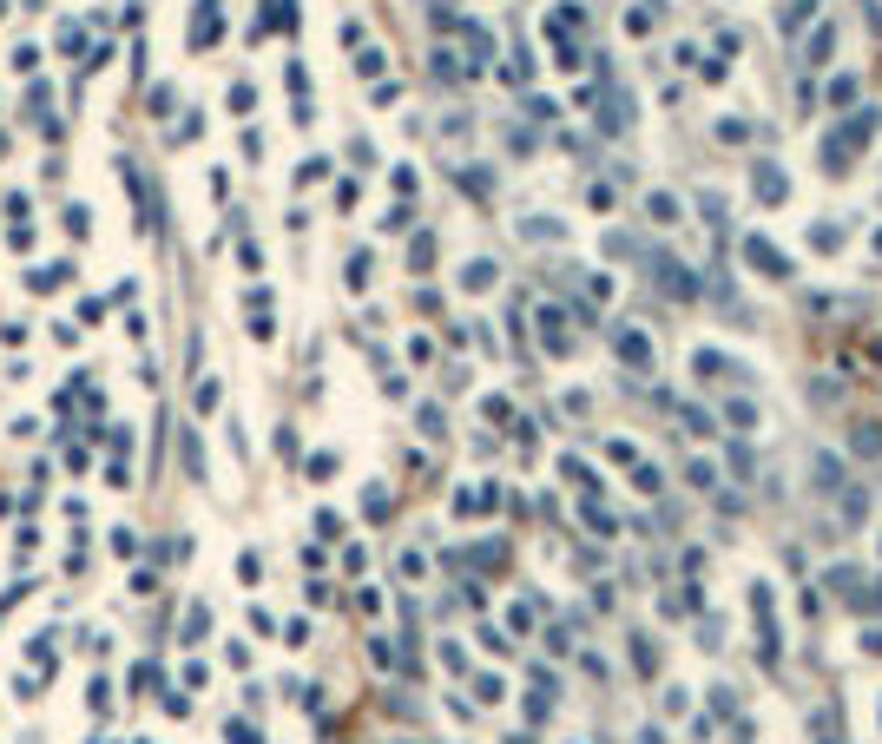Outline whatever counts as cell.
Returning a JSON list of instances; mask_svg holds the SVG:
<instances>
[{
    "label": "cell",
    "mask_w": 882,
    "mask_h": 744,
    "mask_svg": "<svg viewBox=\"0 0 882 744\" xmlns=\"http://www.w3.org/2000/svg\"><path fill=\"white\" fill-rule=\"evenodd\" d=\"M737 257H744V270H751V277H764V284H784V277H790V257H784L770 237H757V231L737 244Z\"/></svg>",
    "instance_id": "6da1fadb"
},
{
    "label": "cell",
    "mask_w": 882,
    "mask_h": 744,
    "mask_svg": "<svg viewBox=\"0 0 882 744\" xmlns=\"http://www.w3.org/2000/svg\"><path fill=\"white\" fill-rule=\"evenodd\" d=\"M613 349H619V363H626V369H652V337H646V329H619Z\"/></svg>",
    "instance_id": "7a4b0ae2"
},
{
    "label": "cell",
    "mask_w": 882,
    "mask_h": 744,
    "mask_svg": "<svg viewBox=\"0 0 882 744\" xmlns=\"http://www.w3.org/2000/svg\"><path fill=\"white\" fill-rule=\"evenodd\" d=\"M751 191H757L764 205H784L790 178H784V172H777V165H770V158H757V165H751Z\"/></svg>",
    "instance_id": "3957f363"
},
{
    "label": "cell",
    "mask_w": 882,
    "mask_h": 744,
    "mask_svg": "<svg viewBox=\"0 0 882 744\" xmlns=\"http://www.w3.org/2000/svg\"><path fill=\"white\" fill-rule=\"evenodd\" d=\"M810 488H817V494H837V488H843V461H837L830 448L810 455Z\"/></svg>",
    "instance_id": "277c9868"
},
{
    "label": "cell",
    "mask_w": 882,
    "mask_h": 744,
    "mask_svg": "<svg viewBox=\"0 0 882 744\" xmlns=\"http://www.w3.org/2000/svg\"><path fill=\"white\" fill-rule=\"evenodd\" d=\"M652 270H658V284H666L672 297H692V277H685L678 257H652Z\"/></svg>",
    "instance_id": "5b68a950"
},
{
    "label": "cell",
    "mask_w": 882,
    "mask_h": 744,
    "mask_svg": "<svg viewBox=\"0 0 882 744\" xmlns=\"http://www.w3.org/2000/svg\"><path fill=\"white\" fill-rule=\"evenodd\" d=\"M692 369H698V376H731V382L744 376V369L731 363V356H718V349H698V356H692Z\"/></svg>",
    "instance_id": "8992f818"
},
{
    "label": "cell",
    "mask_w": 882,
    "mask_h": 744,
    "mask_svg": "<svg viewBox=\"0 0 882 744\" xmlns=\"http://www.w3.org/2000/svg\"><path fill=\"white\" fill-rule=\"evenodd\" d=\"M646 217L652 225H678V198L672 191H646Z\"/></svg>",
    "instance_id": "52a82bcc"
},
{
    "label": "cell",
    "mask_w": 882,
    "mask_h": 744,
    "mask_svg": "<svg viewBox=\"0 0 882 744\" xmlns=\"http://www.w3.org/2000/svg\"><path fill=\"white\" fill-rule=\"evenodd\" d=\"M817 744H843V725H837V705H817Z\"/></svg>",
    "instance_id": "ba28073f"
},
{
    "label": "cell",
    "mask_w": 882,
    "mask_h": 744,
    "mask_svg": "<svg viewBox=\"0 0 882 744\" xmlns=\"http://www.w3.org/2000/svg\"><path fill=\"white\" fill-rule=\"evenodd\" d=\"M540 337H546V349H554V356H566V329H560L554 310H540Z\"/></svg>",
    "instance_id": "9c48e42d"
},
{
    "label": "cell",
    "mask_w": 882,
    "mask_h": 744,
    "mask_svg": "<svg viewBox=\"0 0 882 744\" xmlns=\"http://www.w3.org/2000/svg\"><path fill=\"white\" fill-rule=\"evenodd\" d=\"M830 46H837V26H817V40H810V66L830 60Z\"/></svg>",
    "instance_id": "30bf717a"
},
{
    "label": "cell",
    "mask_w": 882,
    "mask_h": 744,
    "mask_svg": "<svg viewBox=\"0 0 882 744\" xmlns=\"http://www.w3.org/2000/svg\"><path fill=\"white\" fill-rule=\"evenodd\" d=\"M725 422H737V428H757V408L737 396V402H725Z\"/></svg>",
    "instance_id": "8fae6325"
},
{
    "label": "cell",
    "mask_w": 882,
    "mask_h": 744,
    "mask_svg": "<svg viewBox=\"0 0 882 744\" xmlns=\"http://www.w3.org/2000/svg\"><path fill=\"white\" fill-rule=\"evenodd\" d=\"M849 448H857V455H882V428H857V435H849Z\"/></svg>",
    "instance_id": "7c38bea8"
},
{
    "label": "cell",
    "mask_w": 882,
    "mask_h": 744,
    "mask_svg": "<svg viewBox=\"0 0 882 744\" xmlns=\"http://www.w3.org/2000/svg\"><path fill=\"white\" fill-rule=\"evenodd\" d=\"M685 481H692V488H718V468H711V461H692V468H685Z\"/></svg>",
    "instance_id": "4fadbf2b"
},
{
    "label": "cell",
    "mask_w": 882,
    "mask_h": 744,
    "mask_svg": "<svg viewBox=\"0 0 882 744\" xmlns=\"http://www.w3.org/2000/svg\"><path fill=\"white\" fill-rule=\"evenodd\" d=\"M857 580H863L857 567H830V587H837V593H857Z\"/></svg>",
    "instance_id": "5bb4252c"
},
{
    "label": "cell",
    "mask_w": 882,
    "mask_h": 744,
    "mask_svg": "<svg viewBox=\"0 0 882 744\" xmlns=\"http://www.w3.org/2000/svg\"><path fill=\"white\" fill-rule=\"evenodd\" d=\"M810 244H817V251H837L843 231H837V225H817V231H810Z\"/></svg>",
    "instance_id": "9a60e30c"
},
{
    "label": "cell",
    "mask_w": 882,
    "mask_h": 744,
    "mask_svg": "<svg viewBox=\"0 0 882 744\" xmlns=\"http://www.w3.org/2000/svg\"><path fill=\"white\" fill-rule=\"evenodd\" d=\"M494 284V264H467V290H487Z\"/></svg>",
    "instance_id": "2e32d148"
},
{
    "label": "cell",
    "mask_w": 882,
    "mask_h": 744,
    "mask_svg": "<svg viewBox=\"0 0 882 744\" xmlns=\"http://www.w3.org/2000/svg\"><path fill=\"white\" fill-rule=\"evenodd\" d=\"M869 514V494H843V520H863Z\"/></svg>",
    "instance_id": "e0dca14e"
}]
</instances>
